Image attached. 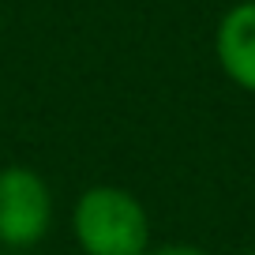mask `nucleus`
<instances>
[{"label": "nucleus", "mask_w": 255, "mask_h": 255, "mask_svg": "<svg viewBox=\"0 0 255 255\" xmlns=\"http://www.w3.org/2000/svg\"><path fill=\"white\" fill-rule=\"evenodd\" d=\"M4 255H30V252H4Z\"/></svg>", "instance_id": "nucleus-5"}, {"label": "nucleus", "mask_w": 255, "mask_h": 255, "mask_svg": "<svg viewBox=\"0 0 255 255\" xmlns=\"http://www.w3.org/2000/svg\"><path fill=\"white\" fill-rule=\"evenodd\" d=\"M214 56L233 87L255 94V0H240L222 15L214 30Z\"/></svg>", "instance_id": "nucleus-3"}, {"label": "nucleus", "mask_w": 255, "mask_h": 255, "mask_svg": "<svg viewBox=\"0 0 255 255\" xmlns=\"http://www.w3.org/2000/svg\"><path fill=\"white\" fill-rule=\"evenodd\" d=\"M53 229V188L30 165L0 169V248L30 252Z\"/></svg>", "instance_id": "nucleus-2"}, {"label": "nucleus", "mask_w": 255, "mask_h": 255, "mask_svg": "<svg viewBox=\"0 0 255 255\" xmlns=\"http://www.w3.org/2000/svg\"><path fill=\"white\" fill-rule=\"evenodd\" d=\"M244 255H255V252H244Z\"/></svg>", "instance_id": "nucleus-6"}, {"label": "nucleus", "mask_w": 255, "mask_h": 255, "mask_svg": "<svg viewBox=\"0 0 255 255\" xmlns=\"http://www.w3.org/2000/svg\"><path fill=\"white\" fill-rule=\"evenodd\" d=\"M72 237L83 255H146L150 214L135 191L94 184L72 203Z\"/></svg>", "instance_id": "nucleus-1"}, {"label": "nucleus", "mask_w": 255, "mask_h": 255, "mask_svg": "<svg viewBox=\"0 0 255 255\" xmlns=\"http://www.w3.org/2000/svg\"><path fill=\"white\" fill-rule=\"evenodd\" d=\"M146 255H207L203 248H191V244H165V248H150Z\"/></svg>", "instance_id": "nucleus-4"}]
</instances>
